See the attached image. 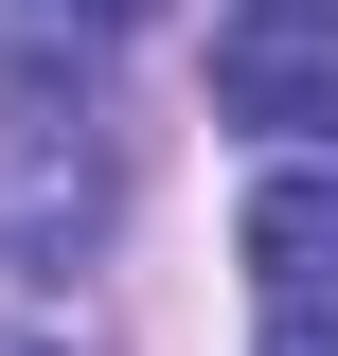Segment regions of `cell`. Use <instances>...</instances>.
Masks as SVG:
<instances>
[{"label":"cell","instance_id":"obj_1","mask_svg":"<svg viewBox=\"0 0 338 356\" xmlns=\"http://www.w3.org/2000/svg\"><path fill=\"white\" fill-rule=\"evenodd\" d=\"M214 107L250 143H338V0H232L214 18Z\"/></svg>","mask_w":338,"mask_h":356},{"label":"cell","instance_id":"obj_2","mask_svg":"<svg viewBox=\"0 0 338 356\" xmlns=\"http://www.w3.org/2000/svg\"><path fill=\"white\" fill-rule=\"evenodd\" d=\"M250 285H267V321H338V143H303L250 196Z\"/></svg>","mask_w":338,"mask_h":356},{"label":"cell","instance_id":"obj_5","mask_svg":"<svg viewBox=\"0 0 338 356\" xmlns=\"http://www.w3.org/2000/svg\"><path fill=\"white\" fill-rule=\"evenodd\" d=\"M18 356H54V339H18Z\"/></svg>","mask_w":338,"mask_h":356},{"label":"cell","instance_id":"obj_3","mask_svg":"<svg viewBox=\"0 0 338 356\" xmlns=\"http://www.w3.org/2000/svg\"><path fill=\"white\" fill-rule=\"evenodd\" d=\"M36 36H125V18H161V0H18Z\"/></svg>","mask_w":338,"mask_h":356},{"label":"cell","instance_id":"obj_4","mask_svg":"<svg viewBox=\"0 0 338 356\" xmlns=\"http://www.w3.org/2000/svg\"><path fill=\"white\" fill-rule=\"evenodd\" d=\"M267 356H338V321H267Z\"/></svg>","mask_w":338,"mask_h":356}]
</instances>
